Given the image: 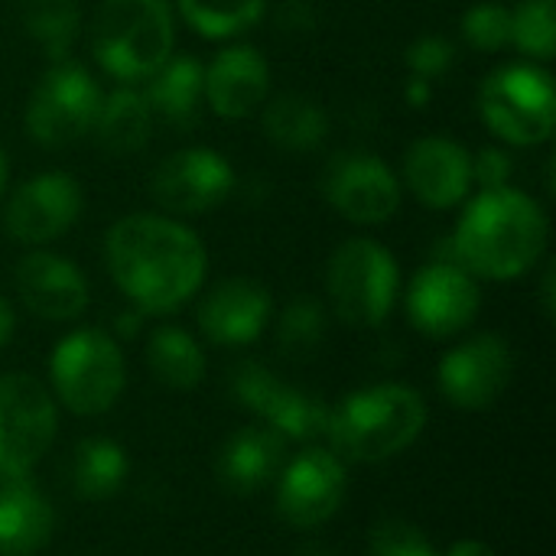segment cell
<instances>
[{
  "label": "cell",
  "mask_w": 556,
  "mask_h": 556,
  "mask_svg": "<svg viewBox=\"0 0 556 556\" xmlns=\"http://www.w3.org/2000/svg\"><path fill=\"white\" fill-rule=\"evenodd\" d=\"M332 208L355 225H381L401 208V182L375 153H339L323 176Z\"/></svg>",
  "instance_id": "cell-15"
},
{
  "label": "cell",
  "mask_w": 556,
  "mask_h": 556,
  "mask_svg": "<svg viewBox=\"0 0 556 556\" xmlns=\"http://www.w3.org/2000/svg\"><path fill=\"white\" fill-rule=\"evenodd\" d=\"M55 528L49 498L26 479H3L0 485V556L39 554Z\"/></svg>",
  "instance_id": "cell-22"
},
{
  "label": "cell",
  "mask_w": 556,
  "mask_h": 556,
  "mask_svg": "<svg viewBox=\"0 0 556 556\" xmlns=\"http://www.w3.org/2000/svg\"><path fill=\"white\" fill-rule=\"evenodd\" d=\"M55 401L33 375H0V479H26L55 440Z\"/></svg>",
  "instance_id": "cell-8"
},
{
  "label": "cell",
  "mask_w": 556,
  "mask_h": 556,
  "mask_svg": "<svg viewBox=\"0 0 556 556\" xmlns=\"http://www.w3.org/2000/svg\"><path fill=\"white\" fill-rule=\"evenodd\" d=\"M104 261L121 293L143 313H173L202 287L208 257L192 228L166 215H127L108 228Z\"/></svg>",
  "instance_id": "cell-1"
},
{
  "label": "cell",
  "mask_w": 556,
  "mask_h": 556,
  "mask_svg": "<svg viewBox=\"0 0 556 556\" xmlns=\"http://www.w3.org/2000/svg\"><path fill=\"white\" fill-rule=\"evenodd\" d=\"M91 130L101 150H108L111 156H127L147 147L150 130H153V111L140 91L117 88L108 98H101Z\"/></svg>",
  "instance_id": "cell-24"
},
{
  "label": "cell",
  "mask_w": 556,
  "mask_h": 556,
  "mask_svg": "<svg viewBox=\"0 0 556 556\" xmlns=\"http://www.w3.org/2000/svg\"><path fill=\"white\" fill-rule=\"evenodd\" d=\"M270 91V65L254 46H228L205 68V101L218 117H248Z\"/></svg>",
  "instance_id": "cell-20"
},
{
  "label": "cell",
  "mask_w": 556,
  "mask_h": 556,
  "mask_svg": "<svg viewBox=\"0 0 556 556\" xmlns=\"http://www.w3.org/2000/svg\"><path fill=\"white\" fill-rule=\"evenodd\" d=\"M283 466H287V440L270 427H244L225 440L215 472L228 492L254 495L267 489Z\"/></svg>",
  "instance_id": "cell-21"
},
{
  "label": "cell",
  "mask_w": 556,
  "mask_h": 556,
  "mask_svg": "<svg viewBox=\"0 0 556 556\" xmlns=\"http://www.w3.org/2000/svg\"><path fill=\"white\" fill-rule=\"evenodd\" d=\"M511 173H515V163L498 147H485V150H479V156H472V182H479L482 189L508 186Z\"/></svg>",
  "instance_id": "cell-35"
},
{
  "label": "cell",
  "mask_w": 556,
  "mask_h": 556,
  "mask_svg": "<svg viewBox=\"0 0 556 556\" xmlns=\"http://www.w3.org/2000/svg\"><path fill=\"white\" fill-rule=\"evenodd\" d=\"M147 104L153 114L176 127H189L199 121V108L205 98V68L192 55H169L147 78Z\"/></svg>",
  "instance_id": "cell-23"
},
{
  "label": "cell",
  "mask_w": 556,
  "mask_h": 556,
  "mask_svg": "<svg viewBox=\"0 0 556 556\" xmlns=\"http://www.w3.org/2000/svg\"><path fill=\"white\" fill-rule=\"evenodd\" d=\"M368 556H440L427 534L401 518H384L371 528Z\"/></svg>",
  "instance_id": "cell-32"
},
{
  "label": "cell",
  "mask_w": 556,
  "mask_h": 556,
  "mask_svg": "<svg viewBox=\"0 0 556 556\" xmlns=\"http://www.w3.org/2000/svg\"><path fill=\"white\" fill-rule=\"evenodd\" d=\"M453 59H456V49H453V42L443 39V36H420V39H414L410 49H407V65H410L414 75H420V78H437V75H443V72L453 65Z\"/></svg>",
  "instance_id": "cell-34"
},
{
  "label": "cell",
  "mask_w": 556,
  "mask_h": 556,
  "mask_svg": "<svg viewBox=\"0 0 556 556\" xmlns=\"http://www.w3.org/2000/svg\"><path fill=\"white\" fill-rule=\"evenodd\" d=\"M479 306H482V293L476 277L446 257L420 267L407 290L410 323L433 339L463 332L476 319Z\"/></svg>",
  "instance_id": "cell-14"
},
{
  "label": "cell",
  "mask_w": 556,
  "mask_h": 556,
  "mask_svg": "<svg viewBox=\"0 0 556 556\" xmlns=\"http://www.w3.org/2000/svg\"><path fill=\"white\" fill-rule=\"evenodd\" d=\"M329 300L342 323L371 329L388 319L397 300V261L394 254L371 241V238H352L336 248L329 261Z\"/></svg>",
  "instance_id": "cell-6"
},
{
  "label": "cell",
  "mask_w": 556,
  "mask_h": 556,
  "mask_svg": "<svg viewBox=\"0 0 556 556\" xmlns=\"http://www.w3.org/2000/svg\"><path fill=\"white\" fill-rule=\"evenodd\" d=\"M147 362L156 381L176 391H192L205 378V352L179 326H163L150 336Z\"/></svg>",
  "instance_id": "cell-27"
},
{
  "label": "cell",
  "mask_w": 556,
  "mask_h": 556,
  "mask_svg": "<svg viewBox=\"0 0 556 556\" xmlns=\"http://www.w3.org/2000/svg\"><path fill=\"white\" fill-rule=\"evenodd\" d=\"M446 556H495V551L489 544H482V541H459V544L450 547Z\"/></svg>",
  "instance_id": "cell-37"
},
{
  "label": "cell",
  "mask_w": 556,
  "mask_h": 556,
  "mask_svg": "<svg viewBox=\"0 0 556 556\" xmlns=\"http://www.w3.org/2000/svg\"><path fill=\"white\" fill-rule=\"evenodd\" d=\"M231 189H235L231 163L208 147H189L166 156L150 179L153 202L173 215H202L222 205L231 195Z\"/></svg>",
  "instance_id": "cell-13"
},
{
  "label": "cell",
  "mask_w": 556,
  "mask_h": 556,
  "mask_svg": "<svg viewBox=\"0 0 556 556\" xmlns=\"http://www.w3.org/2000/svg\"><path fill=\"white\" fill-rule=\"evenodd\" d=\"M16 290L29 313L49 323L78 319L88 306L85 274L59 254L33 251L16 264Z\"/></svg>",
  "instance_id": "cell-17"
},
{
  "label": "cell",
  "mask_w": 556,
  "mask_h": 556,
  "mask_svg": "<svg viewBox=\"0 0 556 556\" xmlns=\"http://www.w3.org/2000/svg\"><path fill=\"white\" fill-rule=\"evenodd\" d=\"M463 36L482 52H495L511 39V10L502 3H472L463 16Z\"/></svg>",
  "instance_id": "cell-33"
},
{
  "label": "cell",
  "mask_w": 556,
  "mask_h": 556,
  "mask_svg": "<svg viewBox=\"0 0 556 556\" xmlns=\"http://www.w3.org/2000/svg\"><path fill=\"white\" fill-rule=\"evenodd\" d=\"M345 466L329 450H306L280 469L277 511L290 528H323L345 502Z\"/></svg>",
  "instance_id": "cell-12"
},
{
  "label": "cell",
  "mask_w": 556,
  "mask_h": 556,
  "mask_svg": "<svg viewBox=\"0 0 556 556\" xmlns=\"http://www.w3.org/2000/svg\"><path fill=\"white\" fill-rule=\"evenodd\" d=\"M10 336H13V309H10V303L0 296V349L7 345Z\"/></svg>",
  "instance_id": "cell-39"
},
{
  "label": "cell",
  "mask_w": 556,
  "mask_h": 556,
  "mask_svg": "<svg viewBox=\"0 0 556 556\" xmlns=\"http://www.w3.org/2000/svg\"><path fill=\"white\" fill-rule=\"evenodd\" d=\"M49 375L55 397L78 417L111 410L127 381L124 355L101 329H78L65 336L49 358Z\"/></svg>",
  "instance_id": "cell-5"
},
{
  "label": "cell",
  "mask_w": 556,
  "mask_h": 556,
  "mask_svg": "<svg viewBox=\"0 0 556 556\" xmlns=\"http://www.w3.org/2000/svg\"><path fill=\"white\" fill-rule=\"evenodd\" d=\"M511 371H515L511 345L502 336L482 332L443 355L437 381L453 407L485 410L505 394Z\"/></svg>",
  "instance_id": "cell-11"
},
{
  "label": "cell",
  "mask_w": 556,
  "mask_h": 556,
  "mask_svg": "<svg viewBox=\"0 0 556 556\" xmlns=\"http://www.w3.org/2000/svg\"><path fill=\"white\" fill-rule=\"evenodd\" d=\"M264 134L283 150H313L329 134V114L306 94H280L264 108Z\"/></svg>",
  "instance_id": "cell-26"
},
{
  "label": "cell",
  "mask_w": 556,
  "mask_h": 556,
  "mask_svg": "<svg viewBox=\"0 0 556 556\" xmlns=\"http://www.w3.org/2000/svg\"><path fill=\"white\" fill-rule=\"evenodd\" d=\"M231 394L283 440H316L329 427V407L323 397L283 384L257 362H241L231 371Z\"/></svg>",
  "instance_id": "cell-10"
},
{
  "label": "cell",
  "mask_w": 556,
  "mask_h": 556,
  "mask_svg": "<svg viewBox=\"0 0 556 556\" xmlns=\"http://www.w3.org/2000/svg\"><path fill=\"white\" fill-rule=\"evenodd\" d=\"M81 212V189L68 173L49 169L20 182L7 202V231L20 244H46L65 235Z\"/></svg>",
  "instance_id": "cell-16"
},
{
  "label": "cell",
  "mask_w": 556,
  "mask_h": 556,
  "mask_svg": "<svg viewBox=\"0 0 556 556\" xmlns=\"http://www.w3.org/2000/svg\"><path fill=\"white\" fill-rule=\"evenodd\" d=\"M427 404L407 384H375L349 394L329 414L332 450L349 463H384L404 453L427 427Z\"/></svg>",
  "instance_id": "cell-3"
},
{
  "label": "cell",
  "mask_w": 556,
  "mask_h": 556,
  "mask_svg": "<svg viewBox=\"0 0 556 556\" xmlns=\"http://www.w3.org/2000/svg\"><path fill=\"white\" fill-rule=\"evenodd\" d=\"M479 111L502 140L515 147L544 143L551 140L556 121L554 81L538 65H502L485 78Z\"/></svg>",
  "instance_id": "cell-7"
},
{
  "label": "cell",
  "mask_w": 556,
  "mask_h": 556,
  "mask_svg": "<svg viewBox=\"0 0 556 556\" xmlns=\"http://www.w3.org/2000/svg\"><path fill=\"white\" fill-rule=\"evenodd\" d=\"M450 257L472 277L515 280L528 274L547 248V215L521 189H482L463 212Z\"/></svg>",
  "instance_id": "cell-2"
},
{
  "label": "cell",
  "mask_w": 556,
  "mask_h": 556,
  "mask_svg": "<svg viewBox=\"0 0 556 556\" xmlns=\"http://www.w3.org/2000/svg\"><path fill=\"white\" fill-rule=\"evenodd\" d=\"M7 192V156H3V147H0V199Z\"/></svg>",
  "instance_id": "cell-40"
},
{
  "label": "cell",
  "mask_w": 556,
  "mask_h": 556,
  "mask_svg": "<svg viewBox=\"0 0 556 556\" xmlns=\"http://www.w3.org/2000/svg\"><path fill=\"white\" fill-rule=\"evenodd\" d=\"M430 78H420V75H414L410 81H407V101L414 104V108H424L427 101H430Z\"/></svg>",
  "instance_id": "cell-36"
},
{
  "label": "cell",
  "mask_w": 556,
  "mask_h": 556,
  "mask_svg": "<svg viewBox=\"0 0 556 556\" xmlns=\"http://www.w3.org/2000/svg\"><path fill=\"white\" fill-rule=\"evenodd\" d=\"M91 52L121 81H147L173 55L169 0H104L91 20Z\"/></svg>",
  "instance_id": "cell-4"
},
{
  "label": "cell",
  "mask_w": 556,
  "mask_h": 556,
  "mask_svg": "<svg viewBox=\"0 0 556 556\" xmlns=\"http://www.w3.org/2000/svg\"><path fill=\"white\" fill-rule=\"evenodd\" d=\"M277 339H280V352L287 358H296V362L313 358L319 352L323 339H326V309H323V303L313 300V296H296L280 316Z\"/></svg>",
  "instance_id": "cell-30"
},
{
  "label": "cell",
  "mask_w": 556,
  "mask_h": 556,
  "mask_svg": "<svg viewBox=\"0 0 556 556\" xmlns=\"http://www.w3.org/2000/svg\"><path fill=\"white\" fill-rule=\"evenodd\" d=\"M20 20L26 36L46 52V59L65 62L81 26L75 0H20Z\"/></svg>",
  "instance_id": "cell-28"
},
{
  "label": "cell",
  "mask_w": 556,
  "mask_h": 556,
  "mask_svg": "<svg viewBox=\"0 0 556 556\" xmlns=\"http://www.w3.org/2000/svg\"><path fill=\"white\" fill-rule=\"evenodd\" d=\"M176 3L182 20L205 39H228L251 29L267 7V0H176Z\"/></svg>",
  "instance_id": "cell-29"
},
{
  "label": "cell",
  "mask_w": 556,
  "mask_h": 556,
  "mask_svg": "<svg viewBox=\"0 0 556 556\" xmlns=\"http://www.w3.org/2000/svg\"><path fill=\"white\" fill-rule=\"evenodd\" d=\"M404 179L430 208H453L472 189V153L450 137H420L404 156Z\"/></svg>",
  "instance_id": "cell-18"
},
{
  "label": "cell",
  "mask_w": 556,
  "mask_h": 556,
  "mask_svg": "<svg viewBox=\"0 0 556 556\" xmlns=\"http://www.w3.org/2000/svg\"><path fill=\"white\" fill-rule=\"evenodd\" d=\"M511 42L531 59H554L556 49V3L554 0H525L511 10Z\"/></svg>",
  "instance_id": "cell-31"
},
{
  "label": "cell",
  "mask_w": 556,
  "mask_h": 556,
  "mask_svg": "<svg viewBox=\"0 0 556 556\" xmlns=\"http://www.w3.org/2000/svg\"><path fill=\"white\" fill-rule=\"evenodd\" d=\"M101 91L75 62H52L26 104V130L42 147H65L85 137L94 124Z\"/></svg>",
  "instance_id": "cell-9"
},
{
  "label": "cell",
  "mask_w": 556,
  "mask_h": 556,
  "mask_svg": "<svg viewBox=\"0 0 556 556\" xmlns=\"http://www.w3.org/2000/svg\"><path fill=\"white\" fill-rule=\"evenodd\" d=\"M130 463L124 446L104 437L81 440L72 453V489L88 502H104L127 482Z\"/></svg>",
  "instance_id": "cell-25"
},
{
  "label": "cell",
  "mask_w": 556,
  "mask_h": 556,
  "mask_svg": "<svg viewBox=\"0 0 556 556\" xmlns=\"http://www.w3.org/2000/svg\"><path fill=\"white\" fill-rule=\"evenodd\" d=\"M554 280H556V270L554 267H547V274H544V283H541V293H544V313H547V316H554L556 313Z\"/></svg>",
  "instance_id": "cell-38"
},
{
  "label": "cell",
  "mask_w": 556,
  "mask_h": 556,
  "mask_svg": "<svg viewBox=\"0 0 556 556\" xmlns=\"http://www.w3.org/2000/svg\"><path fill=\"white\" fill-rule=\"evenodd\" d=\"M270 309L274 300L264 283L251 277H228L202 300L199 326L215 345H251L264 332Z\"/></svg>",
  "instance_id": "cell-19"
}]
</instances>
